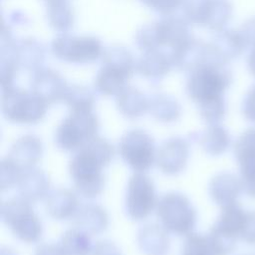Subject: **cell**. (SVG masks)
Listing matches in <instances>:
<instances>
[{
    "instance_id": "obj_31",
    "label": "cell",
    "mask_w": 255,
    "mask_h": 255,
    "mask_svg": "<svg viewBox=\"0 0 255 255\" xmlns=\"http://www.w3.org/2000/svg\"><path fill=\"white\" fill-rule=\"evenodd\" d=\"M47 8V20L54 30L65 33L73 27L74 12L67 1L48 4Z\"/></svg>"
},
{
    "instance_id": "obj_5",
    "label": "cell",
    "mask_w": 255,
    "mask_h": 255,
    "mask_svg": "<svg viewBox=\"0 0 255 255\" xmlns=\"http://www.w3.org/2000/svg\"><path fill=\"white\" fill-rule=\"evenodd\" d=\"M100 123L93 111H71L55 132V144L65 151L78 150L97 136Z\"/></svg>"
},
{
    "instance_id": "obj_16",
    "label": "cell",
    "mask_w": 255,
    "mask_h": 255,
    "mask_svg": "<svg viewBox=\"0 0 255 255\" xmlns=\"http://www.w3.org/2000/svg\"><path fill=\"white\" fill-rule=\"evenodd\" d=\"M43 151V142L37 135L25 134L15 140L7 157L20 169L25 170L36 166Z\"/></svg>"
},
{
    "instance_id": "obj_22",
    "label": "cell",
    "mask_w": 255,
    "mask_h": 255,
    "mask_svg": "<svg viewBox=\"0 0 255 255\" xmlns=\"http://www.w3.org/2000/svg\"><path fill=\"white\" fill-rule=\"evenodd\" d=\"M171 68L172 63L169 54L160 49L144 52L136 65L138 73L153 83L161 81Z\"/></svg>"
},
{
    "instance_id": "obj_18",
    "label": "cell",
    "mask_w": 255,
    "mask_h": 255,
    "mask_svg": "<svg viewBox=\"0 0 255 255\" xmlns=\"http://www.w3.org/2000/svg\"><path fill=\"white\" fill-rule=\"evenodd\" d=\"M209 45L217 58L225 63L238 58L247 48L239 30L226 28L216 31Z\"/></svg>"
},
{
    "instance_id": "obj_44",
    "label": "cell",
    "mask_w": 255,
    "mask_h": 255,
    "mask_svg": "<svg viewBox=\"0 0 255 255\" xmlns=\"http://www.w3.org/2000/svg\"><path fill=\"white\" fill-rule=\"evenodd\" d=\"M8 21L13 25H25L28 23V17L20 10L12 11L8 16Z\"/></svg>"
},
{
    "instance_id": "obj_21",
    "label": "cell",
    "mask_w": 255,
    "mask_h": 255,
    "mask_svg": "<svg viewBox=\"0 0 255 255\" xmlns=\"http://www.w3.org/2000/svg\"><path fill=\"white\" fill-rule=\"evenodd\" d=\"M73 218L75 227L90 235L101 234L109 226V214L98 204L89 203L80 206Z\"/></svg>"
},
{
    "instance_id": "obj_47",
    "label": "cell",
    "mask_w": 255,
    "mask_h": 255,
    "mask_svg": "<svg viewBox=\"0 0 255 255\" xmlns=\"http://www.w3.org/2000/svg\"><path fill=\"white\" fill-rule=\"evenodd\" d=\"M45 2H47V4H53V3H58V2H65L68 0H44Z\"/></svg>"
},
{
    "instance_id": "obj_15",
    "label": "cell",
    "mask_w": 255,
    "mask_h": 255,
    "mask_svg": "<svg viewBox=\"0 0 255 255\" xmlns=\"http://www.w3.org/2000/svg\"><path fill=\"white\" fill-rule=\"evenodd\" d=\"M242 191L240 178L231 172L217 173L208 184L210 198L221 208L236 203Z\"/></svg>"
},
{
    "instance_id": "obj_12",
    "label": "cell",
    "mask_w": 255,
    "mask_h": 255,
    "mask_svg": "<svg viewBox=\"0 0 255 255\" xmlns=\"http://www.w3.org/2000/svg\"><path fill=\"white\" fill-rule=\"evenodd\" d=\"M188 156L189 142L181 136H174L160 145L156 153V163L162 173L176 175L185 169Z\"/></svg>"
},
{
    "instance_id": "obj_27",
    "label": "cell",
    "mask_w": 255,
    "mask_h": 255,
    "mask_svg": "<svg viewBox=\"0 0 255 255\" xmlns=\"http://www.w3.org/2000/svg\"><path fill=\"white\" fill-rule=\"evenodd\" d=\"M148 100V111L158 122L170 124L180 118L181 106L174 97L165 93H157L153 94Z\"/></svg>"
},
{
    "instance_id": "obj_42",
    "label": "cell",
    "mask_w": 255,
    "mask_h": 255,
    "mask_svg": "<svg viewBox=\"0 0 255 255\" xmlns=\"http://www.w3.org/2000/svg\"><path fill=\"white\" fill-rule=\"evenodd\" d=\"M239 32L246 46L254 48L255 47V18H252L246 21L239 29Z\"/></svg>"
},
{
    "instance_id": "obj_9",
    "label": "cell",
    "mask_w": 255,
    "mask_h": 255,
    "mask_svg": "<svg viewBox=\"0 0 255 255\" xmlns=\"http://www.w3.org/2000/svg\"><path fill=\"white\" fill-rule=\"evenodd\" d=\"M53 55L71 64H89L104 54L101 41L93 36H73L62 34L55 38L51 44Z\"/></svg>"
},
{
    "instance_id": "obj_17",
    "label": "cell",
    "mask_w": 255,
    "mask_h": 255,
    "mask_svg": "<svg viewBox=\"0 0 255 255\" xmlns=\"http://www.w3.org/2000/svg\"><path fill=\"white\" fill-rule=\"evenodd\" d=\"M50 178L47 173L34 166L22 171L17 182L20 197L30 203L40 201L49 195Z\"/></svg>"
},
{
    "instance_id": "obj_43",
    "label": "cell",
    "mask_w": 255,
    "mask_h": 255,
    "mask_svg": "<svg viewBox=\"0 0 255 255\" xmlns=\"http://www.w3.org/2000/svg\"><path fill=\"white\" fill-rule=\"evenodd\" d=\"M35 255H66L60 244L44 243L36 248Z\"/></svg>"
},
{
    "instance_id": "obj_28",
    "label": "cell",
    "mask_w": 255,
    "mask_h": 255,
    "mask_svg": "<svg viewBox=\"0 0 255 255\" xmlns=\"http://www.w3.org/2000/svg\"><path fill=\"white\" fill-rule=\"evenodd\" d=\"M199 144L206 154L218 156L230 147L231 136L220 124H213L199 135Z\"/></svg>"
},
{
    "instance_id": "obj_23",
    "label": "cell",
    "mask_w": 255,
    "mask_h": 255,
    "mask_svg": "<svg viewBox=\"0 0 255 255\" xmlns=\"http://www.w3.org/2000/svg\"><path fill=\"white\" fill-rule=\"evenodd\" d=\"M78 209V197L70 189L58 188L50 192L47 196L46 210L54 219L65 220L74 217Z\"/></svg>"
},
{
    "instance_id": "obj_14",
    "label": "cell",
    "mask_w": 255,
    "mask_h": 255,
    "mask_svg": "<svg viewBox=\"0 0 255 255\" xmlns=\"http://www.w3.org/2000/svg\"><path fill=\"white\" fill-rule=\"evenodd\" d=\"M68 87L63 76L52 69L41 68L31 79V92L48 105L64 101Z\"/></svg>"
},
{
    "instance_id": "obj_10",
    "label": "cell",
    "mask_w": 255,
    "mask_h": 255,
    "mask_svg": "<svg viewBox=\"0 0 255 255\" xmlns=\"http://www.w3.org/2000/svg\"><path fill=\"white\" fill-rule=\"evenodd\" d=\"M157 202L154 184L148 176L135 172L129 177L125 196V211L130 219L135 221L145 219Z\"/></svg>"
},
{
    "instance_id": "obj_2",
    "label": "cell",
    "mask_w": 255,
    "mask_h": 255,
    "mask_svg": "<svg viewBox=\"0 0 255 255\" xmlns=\"http://www.w3.org/2000/svg\"><path fill=\"white\" fill-rule=\"evenodd\" d=\"M232 82L227 63L213 53L211 59L189 73L186 93L197 109L207 105L224 102V94Z\"/></svg>"
},
{
    "instance_id": "obj_13",
    "label": "cell",
    "mask_w": 255,
    "mask_h": 255,
    "mask_svg": "<svg viewBox=\"0 0 255 255\" xmlns=\"http://www.w3.org/2000/svg\"><path fill=\"white\" fill-rule=\"evenodd\" d=\"M169 56L172 67L190 73L211 59L213 52L209 44L191 37L186 42L171 49Z\"/></svg>"
},
{
    "instance_id": "obj_33",
    "label": "cell",
    "mask_w": 255,
    "mask_h": 255,
    "mask_svg": "<svg viewBox=\"0 0 255 255\" xmlns=\"http://www.w3.org/2000/svg\"><path fill=\"white\" fill-rule=\"evenodd\" d=\"M233 7L229 0H210L205 27L219 31L225 28L232 17Z\"/></svg>"
},
{
    "instance_id": "obj_37",
    "label": "cell",
    "mask_w": 255,
    "mask_h": 255,
    "mask_svg": "<svg viewBox=\"0 0 255 255\" xmlns=\"http://www.w3.org/2000/svg\"><path fill=\"white\" fill-rule=\"evenodd\" d=\"M20 169L14 162H12L8 157L2 159L0 164V186L2 190L11 188L17 185V182L22 173Z\"/></svg>"
},
{
    "instance_id": "obj_30",
    "label": "cell",
    "mask_w": 255,
    "mask_h": 255,
    "mask_svg": "<svg viewBox=\"0 0 255 255\" xmlns=\"http://www.w3.org/2000/svg\"><path fill=\"white\" fill-rule=\"evenodd\" d=\"M102 65H107L113 68H117L126 72L129 76H132L136 70V62L132 53L126 47L115 45L111 46L104 51Z\"/></svg>"
},
{
    "instance_id": "obj_40",
    "label": "cell",
    "mask_w": 255,
    "mask_h": 255,
    "mask_svg": "<svg viewBox=\"0 0 255 255\" xmlns=\"http://www.w3.org/2000/svg\"><path fill=\"white\" fill-rule=\"evenodd\" d=\"M242 113L248 122L255 124V85L249 89L243 99Z\"/></svg>"
},
{
    "instance_id": "obj_48",
    "label": "cell",
    "mask_w": 255,
    "mask_h": 255,
    "mask_svg": "<svg viewBox=\"0 0 255 255\" xmlns=\"http://www.w3.org/2000/svg\"><path fill=\"white\" fill-rule=\"evenodd\" d=\"M241 255H253V254H248V253H246V254H241Z\"/></svg>"
},
{
    "instance_id": "obj_4",
    "label": "cell",
    "mask_w": 255,
    "mask_h": 255,
    "mask_svg": "<svg viewBox=\"0 0 255 255\" xmlns=\"http://www.w3.org/2000/svg\"><path fill=\"white\" fill-rule=\"evenodd\" d=\"M48 106L33 92L15 87L2 91L1 111L4 118L13 124H38L45 118Z\"/></svg>"
},
{
    "instance_id": "obj_8",
    "label": "cell",
    "mask_w": 255,
    "mask_h": 255,
    "mask_svg": "<svg viewBox=\"0 0 255 255\" xmlns=\"http://www.w3.org/2000/svg\"><path fill=\"white\" fill-rule=\"evenodd\" d=\"M118 151L124 162L135 172L149 170L156 160L154 140L148 132L140 128H133L123 134Z\"/></svg>"
},
{
    "instance_id": "obj_1",
    "label": "cell",
    "mask_w": 255,
    "mask_h": 255,
    "mask_svg": "<svg viewBox=\"0 0 255 255\" xmlns=\"http://www.w3.org/2000/svg\"><path fill=\"white\" fill-rule=\"evenodd\" d=\"M114 154V146L98 135L77 150L70 161L69 172L80 195L93 199L103 192L106 183L103 170Z\"/></svg>"
},
{
    "instance_id": "obj_26",
    "label": "cell",
    "mask_w": 255,
    "mask_h": 255,
    "mask_svg": "<svg viewBox=\"0 0 255 255\" xmlns=\"http://www.w3.org/2000/svg\"><path fill=\"white\" fill-rule=\"evenodd\" d=\"M131 76L107 65H102L95 78V90L103 96H117L126 87Z\"/></svg>"
},
{
    "instance_id": "obj_36",
    "label": "cell",
    "mask_w": 255,
    "mask_h": 255,
    "mask_svg": "<svg viewBox=\"0 0 255 255\" xmlns=\"http://www.w3.org/2000/svg\"><path fill=\"white\" fill-rule=\"evenodd\" d=\"M181 255H215L207 235L190 233L186 236Z\"/></svg>"
},
{
    "instance_id": "obj_38",
    "label": "cell",
    "mask_w": 255,
    "mask_h": 255,
    "mask_svg": "<svg viewBox=\"0 0 255 255\" xmlns=\"http://www.w3.org/2000/svg\"><path fill=\"white\" fill-rule=\"evenodd\" d=\"M143 5L151 10L163 14L170 15L176 8L181 6L183 0H139Z\"/></svg>"
},
{
    "instance_id": "obj_39",
    "label": "cell",
    "mask_w": 255,
    "mask_h": 255,
    "mask_svg": "<svg viewBox=\"0 0 255 255\" xmlns=\"http://www.w3.org/2000/svg\"><path fill=\"white\" fill-rule=\"evenodd\" d=\"M241 240L248 245L255 246V210L246 211Z\"/></svg>"
},
{
    "instance_id": "obj_35",
    "label": "cell",
    "mask_w": 255,
    "mask_h": 255,
    "mask_svg": "<svg viewBox=\"0 0 255 255\" xmlns=\"http://www.w3.org/2000/svg\"><path fill=\"white\" fill-rule=\"evenodd\" d=\"M209 5L210 0H183V18L189 23L205 27Z\"/></svg>"
},
{
    "instance_id": "obj_3",
    "label": "cell",
    "mask_w": 255,
    "mask_h": 255,
    "mask_svg": "<svg viewBox=\"0 0 255 255\" xmlns=\"http://www.w3.org/2000/svg\"><path fill=\"white\" fill-rule=\"evenodd\" d=\"M156 215L167 232L180 236L192 233L197 221V213L190 200L176 191L160 197L156 205Z\"/></svg>"
},
{
    "instance_id": "obj_7",
    "label": "cell",
    "mask_w": 255,
    "mask_h": 255,
    "mask_svg": "<svg viewBox=\"0 0 255 255\" xmlns=\"http://www.w3.org/2000/svg\"><path fill=\"white\" fill-rule=\"evenodd\" d=\"M1 219L19 240L36 243L43 234L42 222L31 203L22 197H14L1 204Z\"/></svg>"
},
{
    "instance_id": "obj_32",
    "label": "cell",
    "mask_w": 255,
    "mask_h": 255,
    "mask_svg": "<svg viewBox=\"0 0 255 255\" xmlns=\"http://www.w3.org/2000/svg\"><path fill=\"white\" fill-rule=\"evenodd\" d=\"M64 102L71 111H93L96 98L88 87L72 85L68 87Z\"/></svg>"
},
{
    "instance_id": "obj_34",
    "label": "cell",
    "mask_w": 255,
    "mask_h": 255,
    "mask_svg": "<svg viewBox=\"0 0 255 255\" xmlns=\"http://www.w3.org/2000/svg\"><path fill=\"white\" fill-rule=\"evenodd\" d=\"M134 42L144 52L159 50L161 48V42L157 21L142 25L135 33Z\"/></svg>"
},
{
    "instance_id": "obj_25",
    "label": "cell",
    "mask_w": 255,
    "mask_h": 255,
    "mask_svg": "<svg viewBox=\"0 0 255 255\" xmlns=\"http://www.w3.org/2000/svg\"><path fill=\"white\" fill-rule=\"evenodd\" d=\"M116 97L117 108L125 118L134 120L148 111L149 100L136 88L127 86Z\"/></svg>"
},
{
    "instance_id": "obj_41",
    "label": "cell",
    "mask_w": 255,
    "mask_h": 255,
    "mask_svg": "<svg viewBox=\"0 0 255 255\" xmlns=\"http://www.w3.org/2000/svg\"><path fill=\"white\" fill-rule=\"evenodd\" d=\"M92 255H122V252L114 242L100 240L94 245Z\"/></svg>"
},
{
    "instance_id": "obj_11",
    "label": "cell",
    "mask_w": 255,
    "mask_h": 255,
    "mask_svg": "<svg viewBox=\"0 0 255 255\" xmlns=\"http://www.w3.org/2000/svg\"><path fill=\"white\" fill-rule=\"evenodd\" d=\"M243 192L255 198V128L245 129L233 147Z\"/></svg>"
},
{
    "instance_id": "obj_29",
    "label": "cell",
    "mask_w": 255,
    "mask_h": 255,
    "mask_svg": "<svg viewBox=\"0 0 255 255\" xmlns=\"http://www.w3.org/2000/svg\"><path fill=\"white\" fill-rule=\"evenodd\" d=\"M60 245L66 255H90L94 248L91 235L77 227L63 234Z\"/></svg>"
},
{
    "instance_id": "obj_19",
    "label": "cell",
    "mask_w": 255,
    "mask_h": 255,
    "mask_svg": "<svg viewBox=\"0 0 255 255\" xmlns=\"http://www.w3.org/2000/svg\"><path fill=\"white\" fill-rule=\"evenodd\" d=\"M14 56L19 67L35 72L42 68L46 60L44 44L34 38H23L14 42Z\"/></svg>"
},
{
    "instance_id": "obj_24",
    "label": "cell",
    "mask_w": 255,
    "mask_h": 255,
    "mask_svg": "<svg viewBox=\"0 0 255 255\" xmlns=\"http://www.w3.org/2000/svg\"><path fill=\"white\" fill-rule=\"evenodd\" d=\"M187 23L184 18L170 15L157 21L161 47L166 46L173 49L189 40L192 36Z\"/></svg>"
},
{
    "instance_id": "obj_45",
    "label": "cell",
    "mask_w": 255,
    "mask_h": 255,
    "mask_svg": "<svg viewBox=\"0 0 255 255\" xmlns=\"http://www.w3.org/2000/svg\"><path fill=\"white\" fill-rule=\"evenodd\" d=\"M247 67L252 76L255 77V47L251 49L247 58Z\"/></svg>"
},
{
    "instance_id": "obj_46",
    "label": "cell",
    "mask_w": 255,
    "mask_h": 255,
    "mask_svg": "<svg viewBox=\"0 0 255 255\" xmlns=\"http://www.w3.org/2000/svg\"><path fill=\"white\" fill-rule=\"evenodd\" d=\"M0 255H17V253L10 249V248H7V247H2L1 248V252H0Z\"/></svg>"
},
{
    "instance_id": "obj_20",
    "label": "cell",
    "mask_w": 255,
    "mask_h": 255,
    "mask_svg": "<svg viewBox=\"0 0 255 255\" xmlns=\"http://www.w3.org/2000/svg\"><path fill=\"white\" fill-rule=\"evenodd\" d=\"M137 246L144 255H165L169 250L168 232L157 224H145L137 232Z\"/></svg>"
},
{
    "instance_id": "obj_6",
    "label": "cell",
    "mask_w": 255,
    "mask_h": 255,
    "mask_svg": "<svg viewBox=\"0 0 255 255\" xmlns=\"http://www.w3.org/2000/svg\"><path fill=\"white\" fill-rule=\"evenodd\" d=\"M246 217L238 202L221 208L220 214L207 234L215 255H230L236 248Z\"/></svg>"
}]
</instances>
